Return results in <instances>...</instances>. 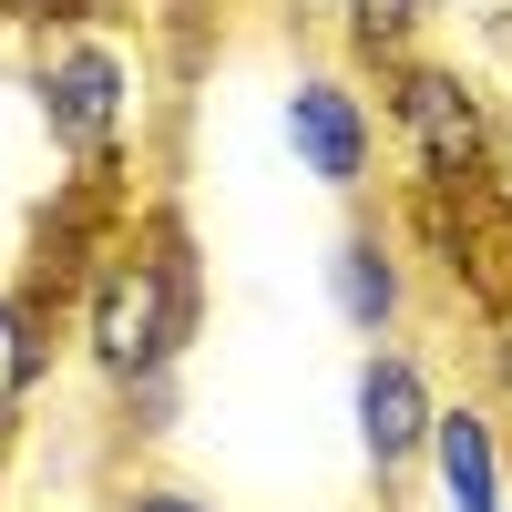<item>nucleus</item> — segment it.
I'll return each mask as SVG.
<instances>
[{"label": "nucleus", "instance_id": "5", "mask_svg": "<svg viewBox=\"0 0 512 512\" xmlns=\"http://www.w3.org/2000/svg\"><path fill=\"white\" fill-rule=\"evenodd\" d=\"M431 410H441V379L420 369L400 338H369V359H359V379H349V420H359V461L379 472V492L420 472Z\"/></svg>", "mask_w": 512, "mask_h": 512}, {"label": "nucleus", "instance_id": "4", "mask_svg": "<svg viewBox=\"0 0 512 512\" xmlns=\"http://www.w3.org/2000/svg\"><path fill=\"white\" fill-rule=\"evenodd\" d=\"M277 123H287V154H297V175H318L328 195H369V175H379V103L359 93L349 72L308 62V72L287 82Z\"/></svg>", "mask_w": 512, "mask_h": 512}, {"label": "nucleus", "instance_id": "10", "mask_svg": "<svg viewBox=\"0 0 512 512\" xmlns=\"http://www.w3.org/2000/svg\"><path fill=\"white\" fill-rule=\"evenodd\" d=\"M472 226H492L512 246V113H502V134H492V164H482V195H472Z\"/></svg>", "mask_w": 512, "mask_h": 512}, {"label": "nucleus", "instance_id": "6", "mask_svg": "<svg viewBox=\"0 0 512 512\" xmlns=\"http://www.w3.org/2000/svg\"><path fill=\"white\" fill-rule=\"evenodd\" d=\"M420 472H431V512H512V441L492 400H441L431 441H420Z\"/></svg>", "mask_w": 512, "mask_h": 512}, {"label": "nucleus", "instance_id": "7", "mask_svg": "<svg viewBox=\"0 0 512 512\" xmlns=\"http://www.w3.org/2000/svg\"><path fill=\"white\" fill-rule=\"evenodd\" d=\"M328 308L349 318L359 338H400V318H410V246H400V226H349L328 246Z\"/></svg>", "mask_w": 512, "mask_h": 512}, {"label": "nucleus", "instance_id": "8", "mask_svg": "<svg viewBox=\"0 0 512 512\" xmlns=\"http://www.w3.org/2000/svg\"><path fill=\"white\" fill-rule=\"evenodd\" d=\"M52 349H62V297L52 287H0V431L31 410V390L52 379Z\"/></svg>", "mask_w": 512, "mask_h": 512}, {"label": "nucleus", "instance_id": "12", "mask_svg": "<svg viewBox=\"0 0 512 512\" xmlns=\"http://www.w3.org/2000/svg\"><path fill=\"white\" fill-rule=\"evenodd\" d=\"M482 369H492V390H482V400H492V410L512 420V308L492 318V349H482Z\"/></svg>", "mask_w": 512, "mask_h": 512}, {"label": "nucleus", "instance_id": "14", "mask_svg": "<svg viewBox=\"0 0 512 512\" xmlns=\"http://www.w3.org/2000/svg\"><path fill=\"white\" fill-rule=\"evenodd\" d=\"M502 31H512V0H502Z\"/></svg>", "mask_w": 512, "mask_h": 512}, {"label": "nucleus", "instance_id": "13", "mask_svg": "<svg viewBox=\"0 0 512 512\" xmlns=\"http://www.w3.org/2000/svg\"><path fill=\"white\" fill-rule=\"evenodd\" d=\"M72 11H103V0H0V21H31V31H52Z\"/></svg>", "mask_w": 512, "mask_h": 512}, {"label": "nucleus", "instance_id": "3", "mask_svg": "<svg viewBox=\"0 0 512 512\" xmlns=\"http://www.w3.org/2000/svg\"><path fill=\"white\" fill-rule=\"evenodd\" d=\"M31 103H41V134L62 144L72 175H113L144 134V52L123 41L113 11H72L31 52Z\"/></svg>", "mask_w": 512, "mask_h": 512}, {"label": "nucleus", "instance_id": "11", "mask_svg": "<svg viewBox=\"0 0 512 512\" xmlns=\"http://www.w3.org/2000/svg\"><path fill=\"white\" fill-rule=\"evenodd\" d=\"M113 512H216V502L185 492V482H123V492H113Z\"/></svg>", "mask_w": 512, "mask_h": 512}, {"label": "nucleus", "instance_id": "2", "mask_svg": "<svg viewBox=\"0 0 512 512\" xmlns=\"http://www.w3.org/2000/svg\"><path fill=\"white\" fill-rule=\"evenodd\" d=\"M379 134H390L400 175H410V216H472L482 164L502 134V103L482 72H461L451 52H400L379 62Z\"/></svg>", "mask_w": 512, "mask_h": 512}, {"label": "nucleus", "instance_id": "1", "mask_svg": "<svg viewBox=\"0 0 512 512\" xmlns=\"http://www.w3.org/2000/svg\"><path fill=\"white\" fill-rule=\"evenodd\" d=\"M195 246L185 226L164 216H123V236L82 267V297H72V338H82V369L103 379L123 410H164L175 400V369L195 349Z\"/></svg>", "mask_w": 512, "mask_h": 512}, {"label": "nucleus", "instance_id": "9", "mask_svg": "<svg viewBox=\"0 0 512 512\" xmlns=\"http://www.w3.org/2000/svg\"><path fill=\"white\" fill-rule=\"evenodd\" d=\"M338 11V41H349V62H400L420 52V31H431V0H328Z\"/></svg>", "mask_w": 512, "mask_h": 512}]
</instances>
